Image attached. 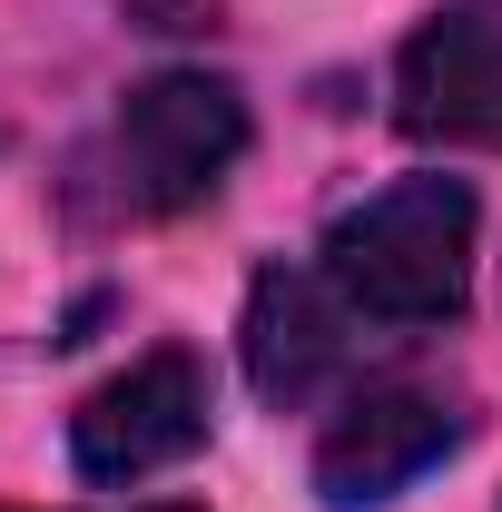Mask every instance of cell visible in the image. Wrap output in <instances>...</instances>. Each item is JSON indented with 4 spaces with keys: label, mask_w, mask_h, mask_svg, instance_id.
Masks as SVG:
<instances>
[{
    "label": "cell",
    "mask_w": 502,
    "mask_h": 512,
    "mask_svg": "<svg viewBox=\"0 0 502 512\" xmlns=\"http://www.w3.org/2000/svg\"><path fill=\"white\" fill-rule=\"evenodd\" d=\"M217 434V375L197 345H148L128 355L109 384L79 394L69 414V473L119 493V483H148V473H178L188 453H207Z\"/></svg>",
    "instance_id": "3"
},
{
    "label": "cell",
    "mask_w": 502,
    "mask_h": 512,
    "mask_svg": "<svg viewBox=\"0 0 502 512\" xmlns=\"http://www.w3.org/2000/svg\"><path fill=\"white\" fill-rule=\"evenodd\" d=\"M158 512H188V503H158Z\"/></svg>",
    "instance_id": "7"
},
{
    "label": "cell",
    "mask_w": 502,
    "mask_h": 512,
    "mask_svg": "<svg viewBox=\"0 0 502 512\" xmlns=\"http://www.w3.org/2000/svg\"><path fill=\"white\" fill-rule=\"evenodd\" d=\"M473 237H483V197L473 178H384V188L345 197L315 237V276L345 296L355 325H394V335H424L453 325L473 306Z\"/></svg>",
    "instance_id": "1"
},
{
    "label": "cell",
    "mask_w": 502,
    "mask_h": 512,
    "mask_svg": "<svg viewBox=\"0 0 502 512\" xmlns=\"http://www.w3.org/2000/svg\"><path fill=\"white\" fill-rule=\"evenodd\" d=\"M237 355H247V384L296 414L325 384L355 375V316L345 296L315 276V266H256L247 276V316H237Z\"/></svg>",
    "instance_id": "5"
},
{
    "label": "cell",
    "mask_w": 502,
    "mask_h": 512,
    "mask_svg": "<svg viewBox=\"0 0 502 512\" xmlns=\"http://www.w3.org/2000/svg\"><path fill=\"white\" fill-rule=\"evenodd\" d=\"M463 434H473V414L443 404L434 384H355L325 414V434H315V463H306L315 503L325 512H375L404 483H424Z\"/></svg>",
    "instance_id": "4"
},
{
    "label": "cell",
    "mask_w": 502,
    "mask_h": 512,
    "mask_svg": "<svg viewBox=\"0 0 502 512\" xmlns=\"http://www.w3.org/2000/svg\"><path fill=\"white\" fill-rule=\"evenodd\" d=\"M394 128L404 138L502 148V20H483V10H434L394 50Z\"/></svg>",
    "instance_id": "6"
},
{
    "label": "cell",
    "mask_w": 502,
    "mask_h": 512,
    "mask_svg": "<svg viewBox=\"0 0 502 512\" xmlns=\"http://www.w3.org/2000/svg\"><path fill=\"white\" fill-rule=\"evenodd\" d=\"M247 99L237 79H207V69H158L138 79L109 119V178H119L128 217H188L197 197L227 188V168L247 158Z\"/></svg>",
    "instance_id": "2"
}]
</instances>
